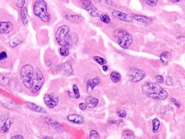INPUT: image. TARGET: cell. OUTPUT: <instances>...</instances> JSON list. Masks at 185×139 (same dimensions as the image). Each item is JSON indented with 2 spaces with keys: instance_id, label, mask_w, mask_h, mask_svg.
<instances>
[{
  "instance_id": "obj_23",
  "label": "cell",
  "mask_w": 185,
  "mask_h": 139,
  "mask_svg": "<svg viewBox=\"0 0 185 139\" xmlns=\"http://www.w3.org/2000/svg\"><path fill=\"white\" fill-rule=\"evenodd\" d=\"M152 125H153V128H152L153 132L154 134H156L157 132V131L159 129V127L160 126V120L157 118L154 119L152 121Z\"/></svg>"
},
{
  "instance_id": "obj_37",
  "label": "cell",
  "mask_w": 185,
  "mask_h": 139,
  "mask_svg": "<svg viewBox=\"0 0 185 139\" xmlns=\"http://www.w3.org/2000/svg\"><path fill=\"white\" fill-rule=\"evenodd\" d=\"M25 3V0H18V2H17V5L18 8L22 9V8L24 7Z\"/></svg>"
},
{
  "instance_id": "obj_6",
  "label": "cell",
  "mask_w": 185,
  "mask_h": 139,
  "mask_svg": "<svg viewBox=\"0 0 185 139\" xmlns=\"http://www.w3.org/2000/svg\"><path fill=\"white\" fill-rule=\"evenodd\" d=\"M44 78L40 68H36L33 77V83L30 91L31 94H36L40 91L44 84Z\"/></svg>"
},
{
  "instance_id": "obj_18",
  "label": "cell",
  "mask_w": 185,
  "mask_h": 139,
  "mask_svg": "<svg viewBox=\"0 0 185 139\" xmlns=\"http://www.w3.org/2000/svg\"><path fill=\"white\" fill-rule=\"evenodd\" d=\"M132 17L134 20H137L141 23H143L144 24H146V25H149L152 22V19L144 16L138 15L136 14H132Z\"/></svg>"
},
{
  "instance_id": "obj_3",
  "label": "cell",
  "mask_w": 185,
  "mask_h": 139,
  "mask_svg": "<svg viewBox=\"0 0 185 139\" xmlns=\"http://www.w3.org/2000/svg\"><path fill=\"white\" fill-rule=\"evenodd\" d=\"M33 12L35 16L46 23L51 20V16L47 12V5L44 0H36L33 6Z\"/></svg>"
},
{
  "instance_id": "obj_27",
  "label": "cell",
  "mask_w": 185,
  "mask_h": 139,
  "mask_svg": "<svg viewBox=\"0 0 185 139\" xmlns=\"http://www.w3.org/2000/svg\"><path fill=\"white\" fill-rule=\"evenodd\" d=\"M94 60H95L98 64H99L100 65H104V64L106 63V60L104 59L103 58L98 57V56L94 57Z\"/></svg>"
},
{
  "instance_id": "obj_2",
  "label": "cell",
  "mask_w": 185,
  "mask_h": 139,
  "mask_svg": "<svg viewBox=\"0 0 185 139\" xmlns=\"http://www.w3.org/2000/svg\"><path fill=\"white\" fill-rule=\"evenodd\" d=\"M142 91L144 94L153 99L163 100L168 97L167 92L159 84L147 81L142 87Z\"/></svg>"
},
{
  "instance_id": "obj_28",
  "label": "cell",
  "mask_w": 185,
  "mask_h": 139,
  "mask_svg": "<svg viewBox=\"0 0 185 139\" xmlns=\"http://www.w3.org/2000/svg\"><path fill=\"white\" fill-rule=\"evenodd\" d=\"M59 53L62 57H67L69 54V49L65 47H62L59 49Z\"/></svg>"
},
{
  "instance_id": "obj_13",
  "label": "cell",
  "mask_w": 185,
  "mask_h": 139,
  "mask_svg": "<svg viewBox=\"0 0 185 139\" xmlns=\"http://www.w3.org/2000/svg\"><path fill=\"white\" fill-rule=\"evenodd\" d=\"M112 15L118 20L126 22H131L132 21V18L129 15L123 13L119 10H114L112 12Z\"/></svg>"
},
{
  "instance_id": "obj_35",
  "label": "cell",
  "mask_w": 185,
  "mask_h": 139,
  "mask_svg": "<svg viewBox=\"0 0 185 139\" xmlns=\"http://www.w3.org/2000/svg\"><path fill=\"white\" fill-rule=\"evenodd\" d=\"M8 58V54L5 51L0 52V62Z\"/></svg>"
},
{
  "instance_id": "obj_10",
  "label": "cell",
  "mask_w": 185,
  "mask_h": 139,
  "mask_svg": "<svg viewBox=\"0 0 185 139\" xmlns=\"http://www.w3.org/2000/svg\"><path fill=\"white\" fill-rule=\"evenodd\" d=\"M44 121L48 125H49L50 127H51L53 128H54V129H55L58 132H62L64 131V127L62 126V125L59 123H58V121L52 119L51 118H50L48 117H45L44 118Z\"/></svg>"
},
{
  "instance_id": "obj_32",
  "label": "cell",
  "mask_w": 185,
  "mask_h": 139,
  "mask_svg": "<svg viewBox=\"0 0 185 139\" xmlns=\"http://www.w3.org/2000/svg\"><path fill=\"white\" fill-rule=\"evenodd\" d=\"M117 115L119 116H120V118H124L126 117V111L124 110H123V109H120L118 110L117 111Z\"/></svg>"
},
{
  "instance_id": "obj_34",
  "label": "cell",
  "mask_w": 185,
  "mask_h": 139,
  "mask_svg": "<svg viewBox=\"0 0 185 139\" xmlns=\"http://www.w3.org/2000/svg\"><path fill=\"white\" fill-rule=\"evenodd\" d=\"M166 84L167 86H173L174 84V81L170 77H167L166 79Z\"/></svg>"
},
{
  "instance_id": "obj_24",
  "label": "cell",
  "mask_w": 185,
  "mask_h": 139,
  "mask_svg": "<svg viewBox=\"0 0 185 139\" xmlns=\"http://www.w3.org/2000/svg\"><path fill=\"white\" fill-rule=\"evenodd\" d=\"M123 136L125 139H135V136L133 132L130 130L124 131L123 134Z\"/></svg>"
},
{
  "instance_id": "obj_20",
  "label": "cell",
  "mask_w": 185,
  "mask_h": 139,
  "mask_svg": "<svg viewBox=\"0 0 185 139\" xmlns=\"http://www.w3.org/2000/svg\"><path fill=\"white\" fill-rule=\"evenodd\" d=\"M21 19L23 25L25 27L28 26V13L27 8L23 7L21 9Z\"/></svg>"
},
{
  "instance_id": "obj_21",
  "label": "cell",
  "mask_w": 185,
  "mask_h": 139,
  "mask_svg": "<svg viewBox=\"0 0 185 139\" xmlns=\"http://www.w3.org/2000/svg\"><path fill=\"white\" fill-rule=\"evenodd\" d=\"M171 58V54L168 51H165L160 55V60L162 63L165 64H168Z\"/></svg>"
},
{
  "instance_id": "obj_39",
  "label": "cell",
  "mask_w": 185,
  "mask_h": 139,
  "mask_svg": "<svg viewBox=\"0 0 185 139\" xmlns=\"http://www.w3.org/2000/svg\"><path fill=\"white\" fill-rule=\"evenodd\" d=\"M171 102H172L176 107H178V108H180V107H181L180 104H179V103H178V101H177L175 99L171 98Z\"/></svg>"
},
{
  "instance_id": "obj_15",
  "label": "cell",
  "mask_w": 185,
  "mask_h": 139,
  "mask_svg": "<svg viewBox=\"0 0 185 139\" xmlns=\"http://www.w3.org/2000/svg\"><path fill=\"white\" fill-rule=\"evenodd\" d=\"M26 105L31 111L38 112V113H46V110L42 107H40L33 103L31 102H25Z\"/></svg>"
},
{
  "instance_id": "obj_26",
  "label": "cell",
  "mask_w": 185,
  "mask_h": 139,
  "mask_svg": "<svg viewBox=\"0 0 185 139\" xmlns=\"http://www.w3.org/2000/svg\"><path fill=\"white\" fill-rule=\"evenodd\" d=\"M72 90H73V92H74V98L76 99H79L81 97L80 95V92H79V90L78 88V87L74 84L72 86Z\"/></svg>"
},
{
  "instance_id": "obj_1",
  "label": "cell",
  "mask_w": 185,
  "mask_h": 139,
  "mask_svg": "<svg viewBox=\"0 0 185 139\" xmlns=\"http://www.w3.org/2000/svg\"><path fill=\"white\" fill-rule=\"evenodd\" d=\"M55 38L59 45L68 49L76 45L78 40V36L75 33L71 34L69 27L67 25H63L58 29Z\"/></svg>"
},
{
  "instance_id": "obj_25",
  "label": "cell",
  "mask_w": 185,
  "mask_h": 139,
  "mask_svg": "<svg viewBox=\"0 0 185 139\" xmlns=\"http://www.w3.org/2000/svg\"><path fill=\"white\" fill-rule=\"evenodd\" d=\"M100 20L102 21V22H103V23H104L108 24V23H110L111 22V18L106 13H102L100 16Z\"/></svg>"
},
{
  "instance_id": "obj_44",
  "label": "cell",
  "mask_w": 185,
  "mask_h": 139,
  "mask_svg": "<svg viewBox=\"0 0 185 139\" xmlns=\"http://www.w3.org/2000/svg\"><path fill=\"white\" fill-rule=\"evenodd\" d=\"M62 1H63V2H68V0H62Z\"/></svg>"
},
{
  "instance_id": "obj_40",
  "label": "cell",
  "mask_w": 185,
  "mask_h": 139,
  "mask_svg": "<svg viewBox=\"0 0 185 139\" xmlns=\"http://www.w3.org/2000/svg\"><path fill=\"white\" fill-rule=\"evenodd\" d=\"M11 139H23V137L22 136H21V135H16V136H13V137H12V138Z\"/></svg>"
},
{
  "instance_id": "obj_5",
  "label": "cell",
  "mask_w": 185,
  "mask_h": 139,
  "mask_svg": "<svg viewBox=\"0 0 185 139\" xmlns=\"http://www.w3.org/2000/svg\"><path fill=\"white\" fill-rule=\"evenodd\" d=\"M34 74V67L30 64L24 65L21 68L20 73L21 80L27 88L30 89L33 86Z\"/></svg>"
},
{
  "instance_id": "obj_11",
  "label": "cell",
  "mask_w": 185,
  "mask_h": 139,
  "mask_svg": "<svg viewBox=\"0 0 185 139\" xmlns=\"http://www.w3.org/2000/svg\"><path fill=\"white\" fill-rule=\"evenodd\" d=\"M13 29V24L12 22L0 21V34H8Z\"/></svg>"
},
{
  "instance_id": "obj_43",
  "label": "cell",
  "mask_w": 185,
  "mask_h": 139,
  "mask_svg": "<svg viewBox=\"0 0 185 139\" xmlns=\"http://www.w3.org/2000/svg\"><path fill=\"white\" fill-rule=\"evenodd\" d=\"M44 139H53V138H51V137H44Z\"/></svg>"
},
{
  "instance_id": "obj_4",
  "label": "cell",
  "mask_w": 185,
  "mask_h": 139,
  "mask_svg": "<svg viewBox=\"0 0 185 139\" xmlns=\"http://www.w3.org/2000/svg\"><path fill=\"white\" fill-rule=\"evenodd\" d=\"M113 38L123 49H128L133 42L132 35L124 29H117L113 33Z\"/></svg>"
},
{
  "instance_id": "obj_22",
  "label": "cell",
  "mask_w": 185,
  "mask_h": 139,
  "mask_svg": "<svg viewBox=\"0 0 185 139\" xmlns=\"http://www.w3.org/2000/svg\"><path fill=\"white\" fill-rule=\"evenodd\" d=\"M111 79L112 80L113 82L114 83H118L121 80V75L119 73L117 72V71H113L111 73V75H110Z\"/></svg>"
},
{
  "instance_id": "obj_8",
  "label": "cell",
  "mask_w": 185,
  "mask_h": 139,
  "mask_svg": "<svg viewBox=\"0 0 185 139\" xmlns=\"http://www.w3.org/2000/svg\"><path fill=\"white\" fill-rule=\"evenodd\" d=\"M13 123V120L8 115H4L0 117V132L6 134Z\"/></svg>"
},
{
  "instance_id": "obj_31",
  "label": "cell",
  "mask_w": 185,
  "mask_h": 139,
  "mask_svg": "<svg viewBox=\"0 0 185 139\" xmlns=\"http://www.w3.org/2000/svg\"><path fill=\"white\" fill-rule=\"evenodd\" d=\"M143 1L147 5L152 7L156 6L158 2V0H143Z\"/></svg>"
},
{
  "instance_id": "obj_30",
  "label": "cell",
  "mask_w": 185,
  "mask_h": 139,
  "mask_svg": "<svg viewBox=\"0 0 185 139\" xmlns=\"http://www.w3.org/2000/svg\"><path fill=\"white\" fill-rule=\"evenodd\" d=\"M64 70L66 73H72V67L69 63H65L64 65Z\"/></svg>"
},
{
  "instance_id": "obj_36",
  "label": "cell",
  "mask_w": 185,
  "mask_h": 139,
  "mask_svg": "<svg viewBox=\"0 0 185 139\" xmlns=\"http://www.w3.org/2000/svg\"><path fill=\"white\" fill-rule=\"evenodd\" d=\"M156 80L157 82L160 84H162L164 83V78L161 75H157L156 77Z\"/></svg>"
},
{
  "instance_id": "obj_42",
  "label": "cell",
  "mask_w": 185,
  "mask_h": 139,
  "mask_svg": "<svg viewBox=\"0 0 185 139\" xmlns=\"http://www.w3.org/2000/svg\"><path fill=\"white\" fill-rule=\"evenodd\" d=\"M170 1L172 2H174V3H176V2H178L180 1H181V0H169Z\"/></svg>"
},
{
  "instance_id": "obj_38",
  "label": "cell",
  "mask_w": 185,
  "mask_h": 139,
  "mask_svg": "<svg viewBox=\"0 0 185 139\" xmlns=\"http://www.w3.org/2000/svg\"><path fill=\"white\" fill-rule=\"evenodd\" d=\"M87 107V106L86 104L84 103H82L79 104V108L82 111H85L86 110Z\"/></svg>"
},
{
  "instance_id": "obj_16",
  "label": "cell",
  "mask_w": 185,
  "mask_h": 139,
  "mask_svg": "<svg viewBox=\"0 0 185 139\" xmlns=\"http://www.w3.org/2000/svg\"><path fill=\"white\" fill-rule=\"evenodd\" d=\"M67 119L70 122L77 124H82L85 122V119L82 116L76 114H71L67 116Z\"/></svg>"
},
{
  "instance_id": "obj_7",
  "label": "cell",
  "mask_w": 185,
  "mask_h": 139,
  "mask_svg": "<svg viewBox=\"0 0 185 139\" xmlns=\"http://www.w3.org/2000/svg\"><path fill=\"white\" fill-rule=\"evenodd\" d=\"M128 75L130 81L133 83H137L144 79L145 73L142 70L134 68L129 71Z\"/></svg>"
},
{
  "instance_id": "obj_12",
  "label": "cell",
  "mask_w": 185,
  "mask_h": 139,
  "mask_svg": "<svg viewBox=\"0 0 185 139\" xmlns=\"http://www.w3.org/2000/svg\"><path fill=\"white\" fill-rule=\"evenodd\" d=\"M101 82V79L99 77H96L94 79L89 80L86 84V88L88 92H92L94 88L98 86Z\"/></svg>"
},
{
  "instance_id": "obj_19",
  "label": "cell",
  "mask_w": 185,
  "mask_h": 139,
  "mask_svg": "<svg viewBox=\"0 0 185 139\" xmlns=\"http://www.w3.org/2000/svg\"><path fill=\"white\" fill-rule=\"evenodd\" d=\"M64 18L67 20H68L70 22L75 23H81L83 21V18L82 16H78V15H72V14H66L64 16Z\"/></svg>"
},
{
  "instance_id": "obj_9",
  "label": "cell",
  "mask_w": 185,
  "mask_h": 139,
  "mask_svg": "<svg viewBox=\"0 0 185 139\" xmlns=\"http://www.w3.org/2000/svg\"><path fill=\"white\" fill-rule=\"evenodd\" d=\"M83 5L88 13L93 17L99 16V13L98 9L92 5L91 0H81Z\"/></svg>"
},
{
  "instance_id": "obj_17",
  "label": "cell",
  "mask_w": 185,
  "mask_h": 139,
  "mask_svg": "<svg viewBox=\"0 0 185 139\" xmlns=\"http://www.w3.org/2000/svg\"><path fill=\"white\" fill-rule=\"evenodd\" d=\"M85 102V104L88 108L93 109L95 108L98 105L99 101L97 98L92 96H89L86 98Z\"/></svg>"
},
{
  "instance_id": "obj_41",
  "label": "cell",
  "mask_w": 185,
  "mask_h": 139,
  "mask_svg": "<svg viewBox=\"0 0 185 139\" xmlns=\"http://www.w3.org/2000/svg\"><path fill=\"white\" fill-rule=\"evenodd\" d=\"M103 70L104 71H105V72L107 71H108V66H106V65H105V64H104L103 66Z\"/></svg>"
},
{
  "instance_id": "obj_14",
  "label": "cell",
  "mask_w": 185,
  "mask_h": 139,
  "mask_svg": "<svg viewBox=\"0 0 185 139\" xmlns=\"http://www.w3.org/2000/svg\"><path fill=\"white\" fill-rule=\"evenodd\" d=\"M44 101L47 106L50 108H55L58 103V98H54L51 95L46 94L44 97Z\"/></svg>"
},
{
  "instance_id": "obj_29",
  "label": "cell",
  "mask_w": 185,
  "mask_h": 139,
  "mask_svg": "<svg viewBox=\"0 0 185 139\" xmlns=\"http://www.w3.org/2000/svg\"><path fill=\"white\" fill-rule=\"evenodd\" d=\"M89 138L91 139H99V135L98 132L95 130L91 131L89 134Z\"/></svg>"
},
{
  "instance_id": "obj_33",
  "label": "cell",
  "mask_w": 185,
  "mask_h": 139,
  "mask_svg": "<svg viewBox=\"0 0 185 139\" xmlns=\"http://www.w3.org/2000/svg\"><path fill=\"white\" fill-rule=\"evenodd\" d=\"M109 123L110 124H116V125H120V126H122V125H123L124 124V121L123 120H112V121H110L109 122Z\"/></svg>"
}]
</instances>
